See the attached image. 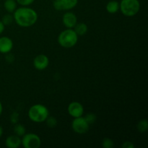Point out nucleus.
Listing matches in <instances>:
<instances>
[{"instance_id":"16","label":"nucleus","mask_w":148,"mask_h":148,"mask_svg":"<svg viewBox=\"0 0 148 148\" xmlns=\"http://www.w3.org/2000/svg\"><path fill=\"white\" fill-rule=\"evenodd\" d=\"M13 130H14V134H15L16 135L19 136V137H23V136L26 133L25 127L23 124H14Z\"/></svg>"},{"instance_id":"20","label":"nucleus","mask_w":148,"mask_h":148,"mask_svg":"<svg viewBox=\"0 0 148 148\" xmlns=\"http://www.w3.org/2000/svg\"><path fill=\"white\" fill-rule=\"evenodd\" d=\"M102 146L104 148H112L114 146V141L110 138H104L102 141Z\"/></svg>"},{"instance_id":"27","label":"nucleus","mask_w":148,"mask_h":148,"mask_svg":"<svg viewBox=\"0 0 148 148\" xmlns=\"http://www.w3.org/2000/svg\"><path fill=\"white\" fill-rule=\"evenodd\" d=\"M2 111H3V106H2V103H1V101H0V116H1V114H2Z\"/></svg>"},{"instance_id":"19","label":"nucleus","mask_w":148,"mask_h":148,"mask_svg":"<svg viewBox=\"0 0 148 148\" xmlns=\"http://www.w3.org/2000/svg\"><path fill=\"white\" fill-rule=\"evenodd\" d=\"M46 124L50 128H54L57 125V120L53 116H49L46 120Z\"/></svg>"},{"instance_id":"5","label":"nucleus","mask_w":148,"mask_h":148,"mask_svg":"<svg viewBox=\"0 0 148 148\" xmlns=\"http://www.w3.org/2000/svg\"><path fill=\"white\" fill-rule=\"evenodd\" d=\"M21 142V145L25 148H38L41 145L40 137L34 133H25L23 136Z\"/></svg>"},{"instance_id":"12","label":"nucleus","mask_w":148,"mask_h":148,"mask_svg":"<svg viewBox=\"0 0 148 148\" xmlns=\"http://www.w3.org/2000/svg\"><path fill=\"white\" fill-rule=\"evenodd\" d=\"M22 142L20 137L14 134V135H10L6 139L5 145L8 148H18L21 145Z\"/></svg>"},{"instance_id":"7","label":"nucleus","mask_w":148,"mask_h":148,"mask_svg":"<svg viewBox=\"0 0 148 148\" xmlns=\"http://www.w3.org/2000/svg\"><path fill=\"white\" fill-rule=\"evenodd\" d=\"M78 4V0H54L53 8L57 11H68L75 8Z\"/></svg>"},{"instance_id":"13","label":"nucleus","mask_w":148,"mask_h":148,"mask_svg":"<svg viewBox=\"0 0 148 148\" xmlns=\"http://www.w3.org/2000/svg\"><path fill=\"white\" fill-rule=\"evenodd\" d=\"M106 9V11L110 14H115L119 10V2L116 0L108 1L107 3Z\"/></svg>"},{"instance_id":"9","label":"nucleus","mask_w":148,"mask_h":148,"mask_svg":"<svg viewBox=\"0 0 148 148\" xmlns=\"http://www.w3.org/2000/svg\"><path fill=\"white\" fill-rule=\"evenodd\" d=\"M49 64V59L46 55L39 54L33 60V66L38 70H44Z\"/></svg>"},{"instance_id":"18","label":"nucleus","mask_w":148,"mask_h":148,"mask_svg":"<svg viewBox=\"0 0 148 148\" xmlns=\"http://www.w3.org/2000/svg\"><path fill=\"white\" fill-rule=\"evenodd\" d=\"M13 21H14V17H13V15H12L11 13L4 14L1 18V22L4 25H9L12 24Z\"/></svg>"},{"instance_id":"1","label":"nucleus","mask_w":148,"mask_h":148,"mask_svg":"<svg viewBox=\"0 0 148 148\" xmlns=\"http://www.w3.org/2000/svg\"><path fill=\"white\" fill-rule=\"evenodd\" d=\"M13 17L19 26L28 27L36 24L38 16L33 9L28 7H22L14 10Z\"/></svg>"},{"instance_id":"10","label":"nucleus","mask_w":148,"mask_h":148,"mask_svg":"<svg viewBox=\"0 0 148 148\" xmlns=\"http://www.w3.org/2000/svg\"><path fill=\"white\" fill-rule=\"evenodd\" d=\"M62 23L66 28H74L75 25L77 23V17L75 13L67 12L64 13L62 17Z\"/></svg>"},{"instance_id":"8","label":"nucleus","mask_w":148,"mask_h":148,"mask_svg":"<svg viewBox=\"0 0 148 148\" xmlns=\"http://www.w3.org/2000/svg\"><path fill=\"white\" fill-rule=\"evenodd\" d=\"M68 113L73 118L82 116L84 114V107L77 101H73L69 104L67 108Z\"/></svg>"},{"instance_id":"25","label":"nucleus","mask_w":148,"mask_h":148,"mask_svg":"<svg viewBox=\"0 0 148 148\" xmlns=\"http://www.w3.org/2000/svg\"><path fill=\"white\" fill-rule=\"evenodd\" d=\"M6 60H7V62L12 63V62L14 60V56H13L12 53H10H10H7V56H6Z\"/></svg>"},{"instance_id":"23","label":"nucleus","mask_w":148,"mask_h":148,"mask_svg":"<svg viewBox=\"0 0 148 148\" xmlns=\"http://www.w3.org/2000/svg\"><path fill=\"white\" fill-rule=\"evenodd\" d=\"M19 121V114L17 112H13L12 114L10 115V121L12 124H17Z\"/></svg>"},{"instance_id":"3","label":"nucleus","mask_w":148,"mask_h":148,"mask_svg":"<svg viewBox=\"0 0 148 148\" xmlns=\"http://www.w3.org/2000/svg\"><path fill=\"white\" fill-rule=\"evenodd\" d=\"M78 41V35L73 28H66L63 30L58 36V43L63 48L69 49L77 44Z\"/></svg>"},{"instance_id":"14","label":"nucleus","mask_w":148,"mask_h":148,"mask_svg":"<svg viewBox=\"0 0 148 148\" xmlns=\"http://www.w3.org/2000/svg\"><path fill=\"white\" fill-rule=\"evenodd\" d=\"M74 30L76 32L77 34L78 35V36H84L85 34H86V33L88 32V27L85 23H77L75 25V26L74 27Z\"/></svg>"},{"instance_id":"24","label":"nucleus","mask_w":148,"mask_h":148,"mask_svg":"<svg viewBox=\"0 0 148 148\" xmlns=\"http://www.w3.org/2000/svg\"><path fill=\"white\" fill-rule=\"evenodd\" d=\"M121 147L123 148H134V145L133 144V143L130 141H126L124 143H123Z\"/></svg>"},{"instance_id":"26","label":"nucleus","mask_w":148,"mask_h":148,"mask_svg":"<svg viewBox=\"0 0 148 148\" xmlns=\"http://www.w3.org/2000/svg\"><path fill=\"white\" fill-rule=\"evenodd\" d=\"M4 25L3 24V23L1 21H0V35L1 34V33H3V32H4Z\"/></svg>"},{"instance_id":"21","label":"nucleus","mask_w":148,"mask_h":148,"mask_svg":"<svg viewBox=\"0 0 148 148\" xmlns=\"http://www.w3.org/2000/svg\"><path fill=\"white\" fill-rule=\"evenodd\" d=\"M85 119L87 121V122L90 125V124H93V123L96 121V116H95L93 113H89V114L85 115Z\"/></svg>"},{"instance_id":"4","label":"nucleus","mask_w":148,"mask_h":148,"mask_svg":"<svg viewBox=\"0 0 148 148\" xmlns=\"http://www.w3.org/2000/svg\"><path fill=\"white\" fill-rule=\"evenodd\" d=\"M140 4L139 0H121L119 10L126 17H134L139 12Z\"/></svg>"},{"instance_id":"11","label":"nucleus","mask_w":148,"mask_h":148,"mask_svg":"<svg viewBox=\"0 0 148 148\" xmlns=\"http://www.w3.org/2000/svg\"><path fill=\"white\" fill-rule=\"evenodd\" d=\"M13 48V42L10 38L2 36L0 38V53L7 54L10 53Z\"/></svg>"},{"instance_id":"6","label":"nucleus","mask_w":148,"mask_h":148,"mask_svg":"<svg viewBox=\"0 0 148 148\" xmlns=\"http://www.w3.org/2000/svg\"><path fill=\"white\" fill-rule=\"evenodd\" d=\"M72 130L77 134H83L88 132L90 124L87 122L85 117H77V118H74L72 122Z\"/></svg>"},{"instance_id":"22","label":"nucleus","mask_w":148,"mask_h":148,"mask_svg":"<svg viewBox=\"0 0 148 148\" xmlns=\"http://www.w3.org/2000/svg\"><path fill=\"white\" fill-rule=\"evenodd\" d=\"M15 1H17V4L23 7H28L34 2L35 0H15Z\"/></svg>"},{"instance_id":"2","label":"nucleus","mask_w":148,"mask_h":148,"mask_svg":"<svg viewBox=\"0 0 148 148\" xmlns=\"http://www.w3.org/2000/svg\"><path fill=\"white\" fill-rule=\"evenodd\" d=\"M49 116V109L46 106L43 104H35L29 108L28 117L30 121L33 122H44Z\"/></svg>"},{"instance_id":"17","label":"nucleus","mask_w":148,"mask_h":148,"mask_svg":"<svg viewBox=\"0 0 148 148\" xmlns=\"http://www.w3.org/2000/svg\"><path fill=\"white\" fill-rule=\"evenodd\" d=\"M137 130L140 133H145L148 130V122L147 119H142L138 122L137 125Z\"/></svg>"},{"instance_id":"28","label":"nucleus","mask_w":148,"mask_h":148,"mask_svg":"<svg viewBox=\"0 0 148 148\" xmlns=\"http://www.w3.org/2000/svg\"><path fill=\"white\" fill-rule=\"evenodd\" d=\"M3 132H4V130H3L2 127H1V126H0V137H1V136H2Z\"/></svg>"},{"instance_id":"15","label":"nucleus","mask_w":148,"mask_h":148,"mask_svg":"<svg viewBox=\"0 0 148 148\" xmlns=\"http://www.w3.org/2000/svg\"><path fill=\"white\" fill-rule=\"evenodd\" d=\"M17 1L15 0H5L4 3V7L7 12L13 13L17 9Z\"/></svg>"}]
</instances>
